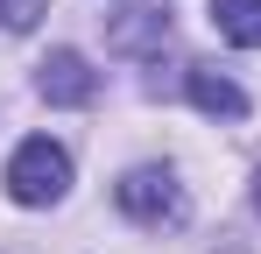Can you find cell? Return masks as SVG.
<instances>
[{"mask_svg": "<svg viewBox=\"0 0 261 254\" xmlns=\"http://www.w3.org/2000/svg\"><path fill=\"white\" fill-rule=\"evenodd\" d=\"M71 191V156H64V141H49V134H29L14 156H7V198L29 212L57 205Z\"/></svg>", "mask_w": 261, "mask_h": 254, "instance_id": "cell-1", "label": "cell"}, {"mask_svg": "<svg viewBox=\"0 0 261 254\" xmlns=\"http://www.w3.org/2000/svg\"><path fill=\"white\" fill-rule=\"evenodd\" d=\"M254 212H261V176H254Z\"/></svg>", "mask_w": 261, "mask_h": 254, "instance_id": "cell-8", "label": "cell"}, {"mask_svg": "<svg viewBox=\"0 0 261 254\" xmlns=\"http://www.w3.org/2000/svg\"><path fill=\"white\" fill-rule=\"evenodd\" d=\"M184 92H191V106L212 113V120H240V113H247V92L226 78V71H212V64H198V71L184 78Z\"/></svg>", "mask_w": 261, "mask_h": 254, "instance_id": "cell-4", "label": "cell"}, {"mask_svg": "<svg viewBox=\"0 0 261 254\" xmlns=\"http://www.w3.org/2000/svg\"><path fill=\"white\" fill-rule=\"evenodd\" d=\"M219 254H240V247H219Z\"/></svg>", "mask_w": 261, "mask_h": 254, "instance_id": "cell-9", "label": "cell"}, {"mask_svg": "<svg viewBox=\"0 0 261 254\" xmlns=\"http://www.w3.org/2000/svg\"><path fill=\"white\" fill-rule=\"evenodd\" d=\"M141 36H170V7H134L127 21H113V42L120 49H134Z\"/></svg>", "mask_w": 261, "mask_h": 254, "instance_id": "cell-6", "label": "cell"}, {"mask_svg": "<svg viewBox=\"0 0 261 254\" xmlns=\"http://www.w3.org/2000/svg\"><path fill=\"white\" fill-rule=\"evenodd\" d=\"M43 14H49V0H0V29H7V36H21V29H36Z\"/></svg>", "mask_w": 261, "mask_h": 254, "instance_id": "cell-7", "label": "cell"}, {"mask_svg": "<svg viewBox=\"0 0 261 254\" xmlns=\"http://www.w3.org/2000/svg\"><path fill=\"white\" fill-rule=\"evenodd\" d=\"M36 92H43L49 106H92V92H99V71H92L78 49H49L43 64H36Z\"/></svg>", "mask_w": 261, "mask_h": 254, "instance_id": "cell-3", "label": "cell"}, {"mask_svg": "<svg viewBox=\"0 0 261 254\" xmlns=\"http://www.w3.org/2000/svg\"><path fill=\"white\" fill-rule=\"evenodd\" d=\"M120 212H127L134 226H184V184H176L170 169H155V163H141L120 176Z\"/></svg>", "mask_w": 261, "mask_h": 254, "instance_id": "cell-2", "label": "cell"}, {"mask_svg": "<svg viewBox=\"0 0 261 254\" xmlns=\"http://www.w3.org/2000/svg\"><path fill=\"white\" fill-rule=\"evenodd\" d=\"M212 29L240 49H261V0H212Z\"/></svg>", "mask_w": 261, "mask_h": 254, "instance_id": "cell-5", "label": "cell"}]
</instances>
